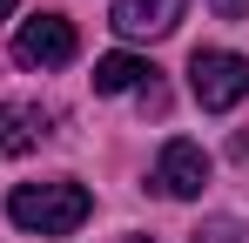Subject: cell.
Segmentation results:
<instances>
[{
	"instance_id": "cell-9",
	"label": "cell",
	"mask_w": 249,
	"mask_h": 243,
	"mask_svg": "<svg viewBox=\"0 0 249 243\" xmlns=\"http://www.w3.org/2000/svg\"><path fill=\"white\" fill-rule=\"evenodd\" d=\"M209 7H215L222 20H243V14H249V0H209Z\"/></svg>"
},
{
	"instance_id": "cell-1",
	"label": "cell",
	"mask_w": 249,
	"mask_h": 243,
	"mask_svg": "<svg viewBox=\"0 0 249 243\" xmlns=\"http://www.w3.org/2000/svg\"><path fill=\"white\" fill-rule=\"evenodd\" d=\"M88 209H94V196L81 182L74 176H54V182H20L7 196V223L27 230V237H74L88 223Z\"/></svg>"
},
{
	"instance_id": "cell-3",
	"label": "cell",
	"mask_w": 249,
	"mask_h": 243,
	"mask_svg": "<svg viewBox=\"0 0 249 243\" xmlns=\"http://www.w3.org/2000/svg\"><path fill=\"white\" fill-rule=\"evenodd\" d=\"M74 20H61V14H34V20H20V34H14V61L20 68H68L74 61Z\"/></svg>"
},
{
	"instance_id": "cell-6",
	"label": "cell",
	"mask_w": 249,
	"mask_h": 243,
	"mask_svg": "<svg viewBox=\"0 0 249 243\" xmlns=\"http://www.w3.org/2000/svg\"><path fill=\"white\" fill-rule=\"evenodd\" d=\"M41 142H47L41 101H0V156H34Z\"/></svg>"
},
{
	"instance_id": "cell-2",
	"label": "cell",
	"mask_w": 249,
	"mask_h": 243,
	"mask_svg": "<svg viewBox=\"0 0 249 243\" xmlns=\"http://www.w3.org/2000/svg\"><path fill=\"white\" fill-rule=\"evenodd\" d=\"M189 88H196V101L209 115H229L236 101H249V54H236V47H196Z\"/></svg>"
},
{
	"instance_id": "cell-5",
	"label": "cell",
	"mask_w": 249,
	"mask_h": 243,
	"mask_svg": "<svg viewBox=\"0 0 249 243\" xmlns=\"http://www.w3.org/2000/svg\"><path fill=\"white\" fill-rule=\"evenodd\" d=\"M182 7H189V0H115V7H108V27L122 40H162V34H175Z\"/></svg>"
},
{
	"instance_id": "cell-7",
	"label": "cell",
	"mask_w": 249,
	"mask_h": 243,
	"mask_svg": "<svg viewBox=\"0 0 249 243\" xmlns=\"http://www.w3.org/2000/svg\"><path fill=\"white\" fill-rule=\"evenodd\" d=\"M148 61L142 54H101L94 61V95H128V88H148Z\"/></svg>"
},
{
	"instance_id": "cell-10",
	"label": "cell",
	"mask_w": 249,
	"mask_h": 243,
	"mask_svg": "<svg viewBox=\"0 0 249 243\" xmlns=\"http://www.w3.org/2000/svg\"><path fill=\"white\" fill-rule=\"evenodd\" d=\"M229 156H236V162H249V135H236V142H229Z\"/></svg>"
},
{
	"instance_id": "cell-11",
	"label": "cell",
	"mask_w": 249,
	"mask_h": 243,
	"mask_svg": "<svg viewBox=\"0 0 249 243\" xmlns=\"http://www.w3.org/2000/svg\"><path fill=\"white\" fill-rule=\"evenodd\" d=\"M14 7H20V0H0V20H7V14H14Z\"/></svg>"
},
{
	"instance_id": "cell-4",
	"label": "cell",
	"mask_w": 249,
	"mask_h": 243,
	"mask_svg": "<svg viewBox=\"0 0 249 243\" xmlns=\"http://www.w3.org/2000/svg\"><path fill=\"white\" fill-rule=\"evenodd\" d=\"M155 189L175 196V202H196V196L209 189V149L189 142V135L162 142V156H155Z\"/></svg>"
},
{
	"instance_id": "cell-12",
	"label": "cell",
	"mask_w": 249,
	"mask_h": 243,
	"mask_svg": "<svg viewBox=\"0 0 249 243\" xmlns=\"http://www.w3.org/2000/svg\"><path fill=\"white\" fill-rule=\"evenodd\" d=\"M122 243H155V237H122Z\"/></svg>"
},
{
	"instance_id": "cell-8",
	"label": "cell",
	"mask_w": 249,
	"mask_h": 243,
	"mask_svg": "<svg viewBox=\"0 0 249 243\" xmlns=\"http://www.w3.org/2000/svg\"><path fill=\"white\" fill-rule=\"evenodd\" d=\"M196 243H249V223L243 216H202Z\"/></svg>"
}]
</instances>
